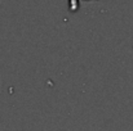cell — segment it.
Here are the masks:
<instances>
[{
	"instance_id": "6da1fadb",
	"label": "cell",
	"mask_w": 133,
	"mask_h": 131,
	"mask_svg": "<svg viewBox=\"0 0 133 131\" xmlns=\"http://www.w3.org/2000/svg\"><path fill=\"white\" fill-rule=\"evenodd\" d=\"M79 8V0H70V12H76Z\"/></svg>"
}]
</instances>
